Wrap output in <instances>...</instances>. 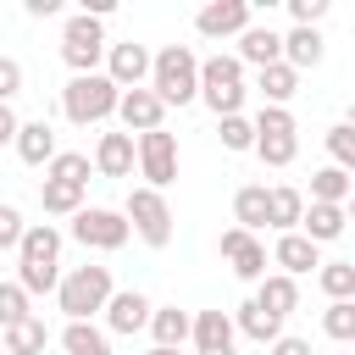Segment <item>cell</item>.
Masks as SVG:
<instances>
[{
  "label": "cell",
  "instance_id": "obj_9",
  "mask_svg": "<svg viewBox=\"0 0 355 355\" xmlns=\"http://www.w3.org/2000/svg\"><path fill=\"white\" fill-rule=\"evenodd\" d=\"M216 250L233 261V277H244V283H261V277H266V244H261L255 233L227 227V233L216 239Z\"/></svg>",
  "mask_w": 355,
  "mask_h": 355
},
{
  "label": "cell",
  "instance_id": "obj_42",
  "mask_svg": "<svg viewBox=\"0 0 355 355\" xmlns=\"http://www.w3.org/2000/svg\"><path fill=\"white\" fill-rule=\"evenodd\" d=\"M288 17H294V28H316L327 17V0H288Z\"/></svg>",
  "mask_w": 355,
  "mask_h": 355
},
{
  "label": "cell",
  "instance_id": "obj_3",
  "mask_svg": "<svg viewBox=\"0 0 355 355\" xmlns=\"http://www.w3.org/2000/svg\"><path fill=\"white\" fill-rule=\"evenodd\" d=\"M55 300H61L67 322H89V316L105 311V300H111V266H72V272L55 283Z\"/></svg>",
  "mask_w": 355,
  "mask_h": 355
},
{
  "label": "cell",
  "instance_id": "obj_23",
  "mask_svg": "<svg viewBox=\"0 0 355 355\" xmlns=\"http://www.w3.org/2000/svg\"><path fill=\"white\" fill-rule=\"evenodd\" d=\"M255 89H261V100H266V105H288V100L300 94V72H294V67H283V61H272V67H261V72H255Z\"/></svg>",
  "mask_w": 355,
  "mask_h": 355
},
{
  "label": "cell",
  "instance_id": "obj_43",
  "mask_svg": "<svg viewBox=\"0 0 355 355\" xmlns=\"http://www.w3.org/2000/svg\"><path fill=\"white\" fill-rule=\"evenodd\" d=\"M22 211L17 205H0V250H17V239H22Z\"/></svg>",
  "mask_w": 355,
  "mask_h": 355
},
{
  "label": "cell",
  "instance_id": "obj_41",
  "mask_svg": "<svg viewBox=\"0 0 355 355\" xmlns=\"http://www.w3.org/2000/svg\"><path fill=\"white\" fill-rule=\"evenodd\" d=\"M22 94V61L17 55H0V105H11Z\"/></svg>",
  "mask_w": 355,
  "mask_h": 355
},
{
  "label": "cell",
  "instance_id": "obj_30",
  "mask_svg": "<svg viewBox=\"0 0 355 355\" xmlns=\"http://www.w3.org/2000/svg\"><path fill=\"white\" fill-rule=\"evenodd\" d=\"M311 200H316V205H344V200H349V172H344V166L311 172Z\"/></svg>",
  "mask_w": 355,
  "mask_h": 355
},
{
  "label": "cell",
  "instance_id": "obj_14",
  "mask_svg": "<svg viewBox=\"0 0 355 355\" xmlns=\"http://www.w3.org/2000/svg\"><path fill=\"white\" fill-rule=\"evenodd\" d=\"M233 61H239V67L250 61L255 72H261V67H272V61H283V33H277V28H255V22H250V28L239 33V55H233Z\"/></svg>",
  "mask_w": 355,
  "mask_h": 355
},
{
  "label": "cell",
  "instance_id": "obj_36",
  "mask_svg": "<svg viewBox=\"0 0 355 355\" xmlns=\"http://www.w3.org/2000/svg\"><path fill=\"white\" fill-rule=\"evenodd\" d=\"M55 283H61L55 266H28V261L17 266V288H22V294H55Z\"/></svg>",
  "mask_w": 355,
  "mask_h": 355
},
{
  "label": "cell",
  "instance_id": "obj_5",
  "mask_svg": "<svg viewBox=\"0 0 355 355\" xmlns=\"http://www.w3.org/2000/svg\"><path fill=\"white\" fill-rule=\"evenodd\" d=\"M122 222L150 244V250H166L172 244V211H166V200L155 194V189H128V205H122Z\"/></svg>",
  "mask_w": 355,
  "mask_h": 355
},
{
  "label": "cell",
  "instance_id": "obj_40",
  "mask_svg": "<svg viewBox=\"0 0 355 355\" xmlns=\"http://www.w3.org/2000/svg\"><path fill=\"white\" fill-rule=\"evenodd\" d=\"M222 144H227V150H250V144H255L250 116H222Z\"/></svg>",
  "mask_w": 355,
  "mask_h": 355
},
{
  "label": "cell",
  "instance_id": "obj_34",
  "mask_svg": "<svg viewBox=\"0 0 355 355\" xmlns=\"http://www.w3.org/2000/svg\"><path fill=\"white\" fill-rule=\"evenodd\" d=\"M316 283H322L327 300H355V266H349V261H327V266L316 272Z\"/></svg>",
  "mask_w": 355,
  "mask_h": 355
},
{
  "label": "cell",
  "instance_id": "obj_17",
  "mask_svg": "<svg viewBox=\"0 0 355 355\" xmlns=\"http://www.w3.org/2000/svg\"><path fill=\"white\" fill-rule=\"evenodd\" d=\"M272 261L283 266V277H300V272L322 266V250H316L305 233H277V244H272Z\"/></svg>",
  "mask_w": 355,
  "mask_h": 355
},
{
  "label": "cell",
  "instance_id": "obj_37",
  "mask_svg": "<svg viewBox=\"0 0 355 355\" xmlns=\"http://www.w3.org/2000/svg\"><path fill=\"white\" fill-rule=\"evenodd\" d=\"M327 150H333V166H355V128L349 122H338V128H327Z\"/></svg>",
  "mask_w": 355,
  "mask_h": 355
},
{
  "label": "cell",
  "instance_id": "obj_6",
  "mask_svg": "<svg viewBox=\"0 0 355 355\" xmlns=\"http://www.w3.org/2000/svg\"><path fill=\"white\" fill-rule=\"evenodd\" d=\"M61 61L72 67V78H89L100 61H105V28L94 22V17H67V28H61Z\"/></svg>",
  "mask_w": 355,
  "mask_h": 355
},
{
  "label": "cell",
  "instance_id": "obj_21",
  "mask_svg": "<svg viewBox=\"0 0 355 355\" xmlns=\"http://www.w3.org/2000/svg\"><path fill=\"white\" fill-rule=\"evenodd\" d=\"M300 211H305V194H300V189H288V183L266 189V227L294 233V227H300Z\"/></svg>",
  "mask_w": 355,
  "mask_h": 355
},
{
  "label": "cell",
  "instance_id": "obj_15",
  "mask_svg": "<svg viewBox=\"0 0 355 355\" xmlns=\"http://www.w3.org/2000/svg\"><path fill=\"white\" fill-rule=\"evenodd\" d=\"M294 233H305L316 250L333 244V239H344V205H316V200H311V205L300 211V227H294Z\"/></svg>",
  "mask_w": 355,
  "mask_h": 355
},
{
  "label": "cell",
  "instance_id": "obj_44",
  "mask_svg": "<svg viewBox=\"0 0 355 355\" xmlns=\"http://www.w3.org/2000/svg\"><path fill=\"white\" fill-rule=\"evenodd\" d=\"M266 349H272V355H311V344H305V338H288V333H283V338H272Z\"/></svg>",
  "mask_w": 355,
  "mask_h": 355
},
{
  "label": "cell",
  "instance_id": "obj_13",
  "mask_svg": "<svg viewBox=\"0 0 355 355\" xmlns=\"http://www.w3.org/2000/svg\"><path fill=\"white\" fill-rule=\"evenodd\" d=\"M150 300L139 294V288H111V300H105V327L111 333H139L144 322H150Z\"/></svg>",
  "mask_w": 355,
  "mask_h": 355
},
{
  "label": "cell",
  "instance_id": "obj_24",
  "mask_svg": "<svg viewBox=\"0 0 355 355\" xmlns=\"http://www.w3.org/2000/svg\"><path fill=\"white\" fill-rule=\"evenodd\" d=\"M316 61H322V33H316V28H288V33H283V67L305 72V67H316Z\"/></svg>",
  "mask_w": 355,
  "mask_h": 355
},
{
  "label": "cell",
  "instance_id": "obj_46",
  "mask_svg": "<svg viewBox=\"0 0 355 355\" xmlns=\"http://www.w3.org/2000/svg\"><path fill=\"white\" fill-rule=\"evenodd\" d=\"M28 17H61V0H28Z\"/></svg>",
  "mask_w": 355,
  "mask_h": 355
},
{
  "label": "cell",
  "instance_id": "obj_29",
  "mask_svg": "<svg viewBox=\"0 0 355 355\" xmlns=\"http://www.w3.org/2000/svg\"><path fill=\"white\" fill-rule=\"evenodd\" d=\"M61 349H67V355H111V338H105L94 322H67V327H61Z\"/></svg>",
  "mask_w": 355,
  "mask_h": 355
},
{
  "label": "cell",
  "instance_id": "obj_31",
  "mask_svg": "<svg viewBox=\"0 0 355 355\" xmlns=\"http://www.w3.org/2000/svg\"><path fill=\"white\" fill-rule=\"evenodd\" d=\"M44 178H50V183H72V189H83V183H89V155H78V150H55L50 166H44Z\"/></svg>",
  "mask_w": 355,
  "mask_h": 355
},
{
  "label": "cell",
  "instance_id": "obj_32",
  "mask_svg": "<svg viewBox=\"0 0 355 355\" xmlns=\"http://www.w3.org/2000/svg\"><path fill=\"white\" fill-rule=\"evenodd\" d=\"M39 205H44L50 216H78V211H83V189H72V183H50V178H44Z\"/></svg>",
  "mask_w": 355,
  "mask_h": 355
},
{
  "label": "cell",
  "instance_id": "obj_2",
  "mask_svg": "<svg viewBox=\"0 0 355 355\" xmlns=\"http://www.w3.org/2000/svg\"><path fill=\"white\" fill-rule=\"evenodd\" d=\"M116 94H122V89H116L105 72H89V78H72V83L61 89V111H67V122L94 128V122L116 116Z\"/></svg>",
  "mask_w": 355,
  "mask_h": 355
},
{
  "label": "cell",
  "instance_id": "obj_22",
  "mask_svg": "<svg viewBox=\"0 0 355 355\" xmlns=\"http://www.w3.org/2000/svg\"><path fill=\"white\" fill-rule=\"evenodd\" d=\"M255 305L266 311V316H288L294 305H300V283L294 277H283V272H272V277H261V288H255Z\"/></svg>",
  "mask_w": 355,
  "mask_h": 355
},
{
  "label": "cell",
  "instance_id": "obj_45",
  "mask_svg": "<svg viewBox=\"0 0 355 355\" xmlns=\"http://www.w3.org/2000/svg\"><path fill=\"white\" fill-rule=\"evenodd\" d=\"M17 128H22V122H17V111H11V105H0V150L17 139Z\"/></svg>",
  "mask_w": 355,
  "mask_h": 355
},
{
  "label": "cell",
  "instance_id": "obj_7",
  "mask_svg": "<svg viewBox=\"0 0 355 355\" xmlns=\"http://www.w3.org/2000/svg\"><path fill=\"white\" fill-rule=\"evenodd\" d=\"M133 161H139V172H144V189L161 194V189L178 178V139H172L166 128H150V133H139Z\"/></svg>",
  "mask_w": 355,
  "mask_h": 355
},
{
  "label": "cell",
  "instance_id": "obj_8",
  "mask_svg": "<svg viewBox=\"0 0 355 355\" xmlns=\"http://www.w3.org/2000/svg\"><path fill=\"white\" fill-rule=\"evenodd\" d=\"M128 222H122V211H105V205H83L78 216H72V239L83 244V250H122L128 244Z\"/></svg>",
  "mask_w": 355,
  "mask_h": 355
},
{
  "label": "cell",
  "instance_id": "obj_10",
  "mask_svg": "<svg viewBox=\"0 0 355 355\" xmlns=\"http://www.w3.org/2000/svg\"><path fill=\"white\" fill-rule=\"evenodd\" d=\"M194 28L205 39H239L250 28V0H211V6H200Z\"/></svg>",
  "mask_w": 355,
  "mask_h": 355
},
{
  "label": "cell",
  "instance_id": "obj_12",
  "mask_svg": "<svg viewBox=\"0 0 355 355\" xmlns=\"http://www.w3.org/2000/svg\"><path fill=\"white\" fill-rule=\"evenodd\" d=\"M116 116H122L128 133H150V128H161L166 105H161L150 89H122V94H116Z\"/></svg>",
  "mask_w": 355,
  "mask_h": 355
},
{
  "label": "cell",
  "instance_id": "obj_39",
  "mask_svg": "<svg viewBox=\"0 0 355 355\" xmlns=\"http://www.w3.org/2000/svg\"><path fill=\"white\" fill-rule=\"evenodd\" d=\"M255 133H294V111L288 105H261V116L250 122Z\"/></svg>",
  "mask_w": 355,
  "mask_h": 355
},
{
  "label": "cell",
  "instance_id": "obj_35",
  "mask_svg": "<svg viewBox=\"0 0 355 355\" xmlns=\"http://www.w3.org/2000/svg\"><path fill=\"white\" fill-rule=\"evenodd\" d=\"M322 333L338 338V344H349V338H355V300H333V305L322 311Z\"/></svg>",
  "mask_w": 355,
  "mask_h": 355
},
{
  "label": "cell",
  "instance_id": "obj_25",
  "mask_svg": "<svg viewBox=\"0 0 355 355\" xmlns=\"http://www.w3.org/2000/svg\"><path fill=\"white\" fill-rule=\"evenodd\" d=\"M233 222H239L244 233H261V227H266V183H244V189L233 194Z\"/></svg>",
  "mask_w": 355,
  "mask_h": 355
},
{
  "label": "cell",
  "instance_id": "obj_27",
  "mask_svg": "<svg viewBox=\"0 0 355 355\" xmlns=\"http://www.w3.org/2000/svg\"><path fill=\"white\" fill-rule=\"evenodd\" d=\"M144 327L155 333V344H161V349H183V338H189V311L161 305V311H150V322H144Z\"/></svg>",
  "mask_w": 355,
  "mask_h": 355
},
{
  "label": "cell",
  "instance_id": "obj_38",
  "mask_svg": "<svg viewBox=\"0 0 355 355\" xmlns=\"http://www.w3.org/2000/svg\"><path fill=\"white\" fill-rule=\"evenodd\" d=\"M22 316H33V311H28V294H22L17 283H0V327H17Z\"/></svg>",
  "mask_w": 355,
  "mask_h": 355
},
{
  "label": "cell",
  "instance_id": "obj_20",
  "mask_svg": "<svg viewBox=\"0 0 355 355\" xmlns=\"http://www.w3.org/2000/svg\"><path fill=\"white\" fill-rule=\"evenodd\" d=\"M189 338H194V349H233V316L200 311V316H189Z\"/></svg>",
  "mask_w": 355,
  "mask_h": 355
},
{
  "label": "cell",
  "instance_id": "obj_26",
  "mask_svg": "<svg viewBox=\"0 0 355 355\" xmlns=\"http://www.w3.org/2000/svg\"><path fill=\"white\" fill-rule=\"evenodd\" d=\"M233 333H244V338H255V344H272V338H283V322H277V316H266L255 300H244V305H239V316H233Z\"/></svg>",
  "mask_w": 355,
  "mask_h": 355
},
{
  "label": "cell",
  "instance_id": "obj_47",
  "mask_svg": "<svg viewBox=\"0 0 355 355\" xmlns=\"http://www.w3.org/2000/svg\"><path fill=\"white\" fill-rule=\"evenodd\" d=\"M200 355H233V349H200Z\"/></svg>",
  "mask_w": 355,
  "mask_h": 355
},
{
  "label": "cell",
  "instance_id": "obj_16",
  "mask_svg": "<svg viewBox=\"0 0 355 355\" xmlns=\"http://www.w3.org/2000/svg\"><path fill=\"white\" fill-rule=\"evenodd\" d=\"M17 255H22L28 266H55V255H61V227H50V222H28L22 239H17Z\"/></svg>",
  "mask_w": 355,
  "mask_h": 355
},
{
  "label": "cell",
  "instance_id": "obj_11",
  "mask_svg": "<svg viewBox=\"0 0 355 355\" xmlns=\"http://www.w3.org/2000/svg\"><path fill=\"white\" fill-rule=\"evenodd\" d=\"M105 78L116 83V89H144V78H150V50L144 44H105Z\"/></svg>",
  "mask_w": 355,
  "mask_h": 355
},
{
  "label": "cell",
  "instance_id": "obj_19",
  "mask_svg": "<svg viewBox=\"0 0 355 355\" xmlns=\"http://www.w3.org/2000/svg\"><path fill=\"white\" fill-rule=\"evenodd\" d=\"M94 172L128 178V172H133V133H100V144H94Z\"/></svg>",
  "mask_w": 355,
  "mask_h": 355
},
{
  "label": "cell",
  "instance_id": "obj_1",
  "mask_svg": "<svg viewBox=\"0 0 355 355\" xmlns=\"http://www.w3.org/2000/svg\"><path fill=\"white\" fill-rule=\"evenodd\" d=\"M150 94L161 105H189L200 94V61L189 44H166L161 55H150Z\"/></svg>",
  "mask_w": 355,
  "mask_h": 355
},
{
  "label": "cell",
  "instance_id": "obj_48",
  "mask_svg": "<svg viewBox=\"0 0 355 355\" xmlns=\"http://www.w3.org/2000/svg\"><path fill=\"white\" fill-rule=\"evenodd\" d=\"M150 355H178V349H161V344H155V349H150Z\"/></svg>",
  "mask_w": 355,
  "mask_h": 355
},
{
  "label": "cell",
  "instance_id": "obj_28",
  "mask_svg": "<svg viewBox=\"0 0 355 355\" xmlns=\"http://www.w3.org/2000/svg\"><path fill=\"white\" fill-rule=\"evenodd\" d=\"M50 344V327L39 316H22L17 327H6V355H44Z\"/></svg>",
  "mask_w": 355,
  "mask_h": 355
},
{
  "label": "cell",
  "instance_id": "obj_33",
  "mask_svg": "<svg viewBox=\"0 0 355 355\" xmlns=\"http://www.w3.org/2000/svg\"><path fill=\"white\" fill-rule=\"evenodd\" d=\"M266 166H288L294 161V150H300V139L294 133H255V144H250Z\"/></svg>",
  "mask_w": 355,
  "mask_h": 355
},
{
  "label": "cell",
  "instance_id": "obj_4",
  "mask_svg": "<svg viewBox=\"0 0 355 355\" xmlns=\"http://www.w3.org/2000/svg\"><path fill=\"white\" fill-rule=\"evenodd\" d=\"M194 100H205L216 116H239V105H244V67L233 55L200 61V94Z\"/></svg>",
  "mask_w": 355,
  "mask_h": 355
},
{
  "label": "cell",
  "instance_id": "obj_18",
  "mask_svg": "<svg viewBox=\"0 0 355 355\" xmlns=\"http://www.w3.org/2000/svg\"><path fill=\"white\" fill-rule=\"evenodd\" d=\"M11 144H17V155H22L28 166H50V155H55V128H50L44 116H39V122H22Z\"/></svg>",
  "mask_w": 355,
  "mask_h": 355
}]
</instances>
